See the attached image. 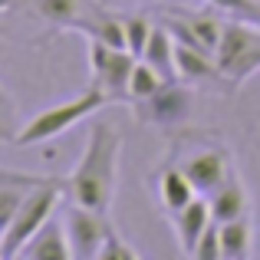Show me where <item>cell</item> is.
Masks as SVG:
<instances>
[{
    "label": "cell",
    "mask_w": 260,
    "mask_h": 260,
    "mask_svg": "<svg viewBox=\"0 0 260 260\" xmlns=\"http://www.w3.org/2000/svg\"><path fill=\"white\" fill-rule=\"evenodd\" d=\"M119 152H122L119 128L109 125V122H92L83 155H79L76 168L66 178L73 191V201L109 214L115 188H119Z\"/></svg>",
    "instance_id": "6da1fadb"
},
{
    "label": "cell",
    "mask_w": 260,
    "mask_h": 260,
    "mask_svg": "<svg viewBox=\"0 0 260 260\" xmlns=\"http://www.w3.org/2000/svg\"><path fill=\"white\" fill-rule=\"evenodd\" d=\"M59 201H63V181L59 178H50V181L37 184L23 198V204L17 208L13 221L0 231V260H17L20 250L26 247V241L53 217Z\"/></svg>",
    "instance_id": "7a4b0ae2"
},
{
    "label": "cell",
    "mask_w": 260,
    "mask_h": 260,
    "mask_svg": "<svg viewBox=\"0 0 260 260\" xmlns=\"http://www.w3.org/2000/svg\"><path fill=\"white\" fill-rule=\"evenodd\" d=\"M106 102H112L106 92H102L99 86H89L83 89L79 95H73V99H66V102H56V106H50V109H43V112H37L30 122H26L23 128L17 132V145H43V142H50V139H56V135H63V132H70L76 122H83L89 119V115H95Z\"/></svg>",
    "instance_id": "3957f363"
},
{
    "label": "cell",
    "mask_w": 260,
    "mask_h": 260,
    "mask_svg": "<svg viewBox=\"0 0 260 260\" xmlns=\"http://www.w3.org/2000/svg\"><path fill=\"white\" fill-rule=\"evenodd\" d=\"M139 56L122 46H109L102 40L89 37V70H92V86H99L109 99H128V86H132V73Z\"/></svg>",
    "instance_id": "277c9868"
},
{
    "label": "cell",
    "mask_w": 260,
    "mask_h": 260,
    "mask_svg": "<svg viewBox=\"0 0 260 260\" xmlns=\"http://www.w3.org/2000/svg\"><path fill=\"white\" fill-rule=\"evenodd\" d=\"M63 221H66L70 244H73V257L99 260L102 241H106V234H109V214L92 211V208H86V204L76 201L73 208H66Z\"/></svg>",
    "instance_id": "5b68a950"
},
{
    "label": "cell",
    "mask_w": 260,
    "mask_h": 260,
    "mask_svg": "<svg viewBox=\"0 0 260 260\" xmlns=\"http://www.w3.org/2000/svg\"><path fill=\"white\" fill-rule=\"evenodd\" d=\"M135 115L139 122H152V125H178L191 115V92L178 79H172L155 95L135 102Z\"/></svg>",
    "instance_id": "8992f818"
},
{
    "label": "cell",
    "mask_w": 260,
    "mask_h": 260,
    "mask_svg": "<svg viewBox=\"0 0 260 260\" xmlns=\"http://www.w3.org/2000/svg\"><path fill=\"white\" fill-rule=\"evenodd\" d=\"M181 168L188 172L191 184L198 188V194H214V191L234 175V168H231L228 155H224L221 148H198V152H191L188 158L181 161Z\"/></svg>",
    "instance_id": "52a82bcc"
},
{
    "label": "cell",
    "mask_w": 260,
    "mask_h": 260,
    "mask_svg": "<svg viewBox=\"0 0 260 260\" xmlns=\"http://www.w3.org/2000/svg\"><path fill=\"white\" fill-rule=\"evenodd\" d=\"M23 260H70L73 257V244L66 234V221L63 217H50L37 234L26 241V247L20 250Z\"/></svg>",
    "instance_id": "ba28073f"
},
{
    "label": "cell",
    "mask_w": 260,
    "mask_h": 260,
    "mask_svg": "<svg viewBox=\"0 0 260 260\" xmlns=\"http://www.w3.org/2000/svg\"><path fill=\"white\" fill-rule=\"evenodd\" d=\"M155 198L168 214H178L198 198V188L191 184V178L181 165H161L155 172Z\"/></svg>",
    "instance_id": "9c48e42d"
},
{
    "label": "cell",
    "mask_w": 260,
    "mask_h": 260,
    "mask_svg": "<svg viewBox=\"0 0 260 260\" xmlns=\"http://www.w3.org/2000/svg\"><path fill=\"white\" fill-rule=\"evenodd\" d=\"M257 46H260V33H254L250 26H244V23H224L221 43H217V53H214L221 76L228 70H234V66L241 63L250 50H257Z\"/></svg>",
    "instance_id": "30bf717a"
},
{
    "label": "cell",
    "mask_w": 260,
    "mask_h": 260,
    "mask_svg": "<svg viewBox=\"0 0 260 260\" xmlns=\"http://www.w3.org/2000/svg\"><path fill=\"white\" fill-rule=\"evenodd\" d=\"M175 217V234H178V244H181V250L191 257V250H194L198 237L208 231V224L214 221V214H211V201H204V194H198L194 201L188 204V208H181Z\"/></svg>",
    "instance_id": "8fae6325"
},
{
    "label": "cell",
    "mask_w": 260,
    "mask_h": 260,
    "mask_svg": "<svg viewBox=\"0 0 260 260\" xmlns=\"http://www.w3.org/2000/svg\"><path fill=\"white\" fill-rule=\"evenodd\" d=\"M211 214H214L217 224L224 221H237V217L247 214V191L237 181V175H231L221 188L211 194Z\"/></svg>",
    "instance_id": "7c38bea8"
},
{
    "label": "cell",
    "mask_w": 260,
    "mask_h": 260,
    "mask_svg": "<svg viewBox=\"0 0 260 260\" xmlns=\"http://www.w3.org/2000/svg\"><path fill=\"white\" fill-rule=\"evenodd\" d=\"M145 63H152L155 70L165 79H178V66H175V37L168 30V23L152 26V37H148V46L142 53Z\"/></svg>",
    "instance_id": "4fadbf2b"
},
{
    "label": "cell",
    "mask_w": 260,
    "mask_h": 260,
    "mask_svg": "<svg viewBox=\"0 0 260 260\" xmlns=\"http://www.w3.org/2000/svg\"><path fill=\"white\" fill-rule=\"evenodd\" d=\"M70 30H83L86 37L125 50V20H112V17H102V13H95V17H83V13H79V20Z\"/></svg>",
    "instance_id": "5bb4252c"
},
{
    "label": "cell",
    "mask_w": 260,
    "mask_h": 260,
    "mask_svg": "<svg viewBox=\"0 0 260 260\" xmlns=\"http://www.w3.org/2000/svg\"><path fill=\"white\" fill-rule=\"evenodd\" d=\"M254 250V234H250V224L244 217L237 221H224L221 224V254L224 260H247Z\"/></svg>",
    "instance_id": "9a60e30c"
},
{
    "label": "cell",
    "mask_w": 260,
    "mask_h": 260,
    "mask_svg": "<svg viewBox=\"0 0 260 260\" xmlns=\"http://www.w3.org/2000/svg\"><path fill=\"white\" fill-rule=\"evenodd\" d=\"M165 83H172V79H165L152 63L139 59V63H135V73H132V86H128V99H135V102L148 99V95H155Z\"/></svg>",
    "instance_id": "2e32d148"
},
{
    "label": "cell",
    "mask_w": 260,
    "mask_h": 260,
    "mask_svg": "<svg viewBox=\"0 0 260 260\" xmlns=\"http://www.w3.org/2000/svg\"><path fill=\"white\" fill-rule=\"evenodd\" d=\"M37 13L46 23H59V26H73L79 20V0H33Z\"/></svg>",
    "instance_id": "e0dca14e"
},
{
    "label": "cell",
    "mask_w": 260,
    "mask_h": 260,
    "mask_svg": "<svg viewBox=\"0 0 260 260\" xmlns=\"http://www.w3.org/2000/svg\"><path fill=\"white\" fill-rule=\"evenodd\" d=\"M188 23H191V30L198 33V40L204 43V50L214 56L217 43H221V33H224V23H221V20H214L211 13H188Z\"/></svg>",
    "instance_id": "ac0fdd59"
},
{
    "label": "cell",
    "mask_w": 260,
    "mask_h": 260,
    "mask_svg": "<svg viewBox=\"0 0 260 260\" xmlns=\"http://www.w3.org/2000/svg\"><path fill=\"white\" fill-rule=\"evenodd\" d=\"M99 260H139V250L119 234V231L109 224V234L102 241V250H99Z\"/></svg>",
    "instance_id": "d6986e66"
},
{
    "label": "cell",
    "mask_w": 260,
    "mask_h": 260,
    "mask_svg": "<svg viewBox=\"0 0 260 260\" xmlns=\"http://www.w3.org/2000/svg\"><path fill=\"white\" fill-rule=\"evenodd\" d=\"M148 37H152V23L145 17H128L125 20V50L128 53H135L142 59V53L148 46Z\"/></svg>",
    "instance_id": "ffe728a7"
},
{
    "label": "cell",
    "mask_w": 260,
    "mask_h": 260,
    "mask_svg": "<svg viewBox=\"0 0 260 260\" xmlns=\"http://www.w3.org/2000/svg\"><path fill=\"white\" fill-rule=\"evenodd\" d=\"M191 257H194V260H224V254H221V224H217V221H211L208 231L198 237Z\"/></svg>",
    "instance_id": "44dd1931"
},
{
    "label": "cell",
    "mask_w": 260,
    "mask_h": 260,
    "mask_svg": "<svg viewBox=\"0 0 260 260\" xmlns=\"http://www.w3.org/2000/svg\"><path fill=\"white\" fill-rule=\"evenodd\" d=\"M211 4L224 7V10H237V13H254V7H250V0H211Z\"/></svg>",
    "instance_id": "7402d4cb"
},
{
    "label": "cell",
    "mask_w": 260,
    "mask_h": 260,
    "mask_svg": "<svg viewBox=\"0 0 260 260\" xmlns=\"http://www.w3.org/2000/svg\"><path fill=\"white\" fill-rule=\"evenodd\" d=\"M145 4H155V0H145Z\"/></svg>",
    "instance_id": "603a6c76"
}]
</instances>
